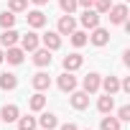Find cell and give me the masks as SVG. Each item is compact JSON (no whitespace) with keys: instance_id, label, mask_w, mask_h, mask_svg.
<instances>
[{"instance_id":"obj_1","label":"cell","mask_w":130,"mask_h":130,"mask_svg":"<svg viewBox=\"0 0 130 130\" xmlns=\"http://www.w3.org/2000/svg\"><path fill=\"white\" fill-rule=\"evenodd\" d=\"M72 31H77V21H74V15H67V13H64V15L59 18L56 33H59V36H69Z\"/></svg>"},{"instance_id":"obj_2","label":"cell","mask_w":130,"mask_h":130,"mask_svg":"<svg viewBox=\"0 0 130 130\" xmlns=\"http://www.w3.org/2000/svg\"><path fill=\"white\" fill-rule=\"evenodd\" d=\"M107 13H110V23H115V26H122L127 21V5H115L112 3V8Z\"/></svg>"},{"instance_id":"obj_3","label":"cell","mask_w":130,"mask_h":130,"mask_svg":"<svg viewBox=\"0 0 130 130\" xmlns=\"http://www.w3.org/2000/svg\"><path fill=\"white\" fill-rule=\"evenodd\" d=\"M38 43H41V36H38L36 31H28L26 36H21V48H23V51H36Z\"/></svg>"},{"instance_id":"obj_4","label":"cell","mask_w":130,"mask_h":130,"mask_svg":"<svg viewBox=\"0 0 130 130\" xmlns=\"http://www.w3.org/2000/svg\"><path fill=\"white\" fill-rule=\"evenodd\" d=\"M69 94H72V97H69V102H72V107H74V110H87V107H89V94H87L84 89H82V92H77V89H74V92H69Z\"/></svg>"},{"instance_id":"obj_5","label":"cell","mask_w":130,"mask_h":130,"mask_svg":"<svg viewBox=\"0 0 130 130\" xmlns=\"http://www.w3.org/2000/svg\"><path fill=\"white\" fill-rule=\"evenodd\" d=\"M82 26L84 28H97L100 26V13L94 10V8H84V13H82Z\"/></svg>"},{"instance_id":"obj_6","label":"cell","mask_w":130,"mask_h":130,"mask_svg":"<svg viewBox=\"0 0 130 130\" xmlns=\"http://www.w3.org/2000/svg\"><path fill=\"white\" fill-rule=\"evenodd\" d=\"M41 43H43V48L56 51V48H61V36H59L56 31H48V33H43V36H41Z\"/></svg>"},{"instance_id":"obj_7","label":"cell","mask_w":130,"mask_h":130,"mask_svg":"<svg viewBox=\"0 0 130 130\" xmlns=\"http://www.w3.org/2000/svg\"><path fill=\"white\" fill-rule=\"evenodd\" d=\"M64 72H77V69H82V64H84V59H82V54H69V56H64Z\"/></svg>"},{"instance_id":"obj_8","label":"cell","mask_w":130,"mask_h":130,"mask_svg":"<svg viewBox=\"0 0 130 130\" xmlns=\"http://www.w3.org/2000/svg\"><path fill=\"white\" fill-rule=\"evenodd\" d=\"M87 41H92L94 46H107V41H110V31H105V28H92V36H87Z\"/></svg>"},{"instance_id":"obj_9","label":"cell","mask_w":130,"mask_h":130,"mask_svg":"<svg viewBox=\"0 0 130 130\" xmlns=\"http://www.w3.org/2000/svg\"><path fill=\"white\" fill-rule=\"evenodd\" d=\"M31 84H33V89H36V92H46V89L51 87V77H48L46 72H38V74H33Z\"/></svg>"},{"instance_id":"obj_10","label":"cell","mask_w":130,"mask_h":130,"mask_svg":"<svg viewBox=\"0 0 130 130\" xmlns=\"http://www.w3.org/2000/svg\"><path fill=\"white\" fill-rule=\"evenodd\" d=\"M100 82H102V77H100V74H94V72H89V74L84 77L82 87H84V92H87V94H94V92L100 89Z\"/></svg>"},{"instance_id":"obj_11","label":"cell","mask_w":130,"mask_h":130,"mask_svg":"<svg viewBox=\"0 0 130 130\" xmlns=\"http://www.w3.org/2000/svg\"><path fill=\"white\" fill-rule=\"evenodd\" d=\"M59 89H61V92H74V89H77V77H74L72 72H64V74L59 77Z\"/></svg>"},{"instance_id":"obj_12","label":"cell","mask_w":130,"mask_h":130,"mask_svg":"<svg viewBox=\"0 0 130 130\" xmlns=\"http://www.w3.org/2000/svg\"><path fill=\"white\" fill-rule=\"evenodd\" d=\"M21 117V110L15 105H3V110H0V120L3 122H15Z\"/></svg>"},{"instance_id":"obj_13","label":"cell","mask_w":130,"mask_h":130,"mask_svg":"<svg viewBox=\"0 0 130 130\" xmlns=\"http://www.w3.org/2000/svg\"><path fill=\"white\" fill-rule=\"evenodd\" d=\"M5 59H8V64H23V59H26V51L23 48H18V46H8V51H5Z\"/></svg>"},{"instance_id":"obj_14","label":"cell","mask_w":130,"mask_h":130,"mask_svg":"<svg viewBox=\"0 0 130 130\" xmlns=\"http://www.w3.org/2000/svg\"><path fill=\"white\" fill-rule=\"evenodd\" d=\"M18 41H21V33H18V31H13V28H3V36H0V43H3L5 48H8V46H15Z\"/></svg>"},{"instance_id":"obj_15","label":"cell","mask_w":130,"mask_h":130,"mask_svg":"<svg viewBox=\"0 0 130 130\" xmlns=\"http://www.w3.org/2000/svg\"><path fill=\"white\" fill-rule=\"evenodd\" d=\"M26 21H28L31 28H43V26H46V15H43V10H31V13L26 15Z\"/></svg>"},{"instance_id":"obj_16","label":"cell","mask_w":130,"mask_h":130,"mask_svg":"<svg viewBox=\"0 0 130 130\" xmlns=\"http://www.w3.org/2000/svg\"><path fill=\"white\" fill-rule=\"evenodd\" d=\"M100 87L105 89V94H117V92H120V79H117V77H105V79L100 82Z\"/></svg>"},{"instance_id":"obj_17","label":"cell","mask_w":130,"mask_h":130,"mask_svg":"<svg viewBox=\"0 0 130 130\" xmlns=\"http://www.w3.org/2000/svg\"><path fill=\"white\" fill-rule=\"evenodd\" d=\"M33 64L36 67H48L51 64V51L48 48H36L33 51Z\"/></svg>"},{"instance_id":"obj_18","label":"cell","mask_w":130,"mask_h":130,"mask_svg":"<svg viewBox=\"0 0 130 130\" xmlns=\"http://www.w3.org/2000/svg\"><path fill=\"white\" fill-rule=\"evenodd\" d=\"M97 110H100L102 115H110V112L115 110V97H112V94L100 97V100H97Z\"/></svg>"},{"instance_id":"obj_19","label":"cell","mask_w":130,"mask_h":130,"mask_svg":"<svg viewBox=\"0 0 130 130\" xmlns=\"http://www.w3.org/2000/svg\"><path fill=\"white\" fill-rule=\"evenodd\" d=\"M36 122H38L43 130H54V127L59 125V120H56V115H54V112H43V115H41Z\"/></svg>"},{"instance_id":"obj_20","label":"cell","mask_w":130,"mask_h":130,"mask_svg":"<svg viewBox=\"0 0 130 130\" xmlns=\"http://www.w3.org/2000/svg\"><path fill=\"white\" fill-rule=\"evenodd\" d=\"M28 107H31L33 112H41V110L46 107V94H43V92H36V94L28 100Z\"/></svg>"},{"instance_id":"obj_21","label":"cell","mask_w":130,"mask_h":130,"mask_svg":"<svg viewBox=\"0 0 130 130\" xmlns=\"http://www.w3.org/2000/svg\"><path fill=\"white\" fill-rule=\"evenodd\" d=\"M15 87H18V77H15V74H0V89L10 92V89H15Z\"/></svg>"},{"instance_id":"obj_22","label":"cell","mask_w":130,"mask_h":130,"mask_svg":"<svg viewBox=\"0 0 130 130\" xmlns=\"http://www.w3.org/2000/svg\"><path fill=\"white\" fill-rule=\"evenodd\" d=\"M18 122V130H36V117H31V115H23V117H18L15 120Z\"/></svg>"},{"instance_id":"obj_23","label":"cell","mask_w":130,"mask_h":130,"mask_svg":"<svg viewBox=\"0 0 130 130\" xmlns=\"http://www.w3.org/2000/svg\"><path fill=\"white\" fill-rule=\"evenodd\" d=\"M100 127H102V130H120V120L112 117V115H107V117H102Z\"/></svg>"},{"instance_id":"obj_24","label":"cell","mask_w":130,"mask_h":130,"mask_svg":"<svg viewBox=\"0 0 130 130\" xmlns=\"http://www.w3.org/2000/svg\"><path fill=\"white\" fill-rule=\"evenodd\" d=\"M0 26H3V28H13L15 26V13H10V10L0 13Z\"/></svg>"},{"instance_id":"obj_25","label":"cell","mask_w":130,"mask_h":130,"mask_svg":"<svg viewBox=\"0 0 130 130\" xmlns=\"http://www.w3.org/2000/svg\"><path fill=\"white\" fill-rule=\"evenodd\" d=\"M59 8L67 13V15H74V10H77L79 5H77V0H59Z\"/></svg>"},{"instance_id":"obj_26","label":"cell","mask_w":130,"mask_h":130,"mask_svg":"<svg viewBox=\"0 0 130 130\" xmlns=\"http://www.w3.org/2000/svg\"><path fill=\"white\" fill-rule=\"evenodd\" d=\"M69 36H72V43H74L77 48H82V46L87 43V33H84V31H72Z\"/></svg>"},{"instance_id":"obj_27","label":"cell","mask_w":130,"mask_h":130,"mask_svg":"<svg viewBox=\"0 0 130 130\" xmlns=\"http://www.w3.org/2000/svg\"><path fill=\"white\" fill-rule=\"evenodd\" d=\"M8 8H10V13H23L28 8V0H10Z\"/></svg>"},{"instance_id":"obj_28","label":"cell","mask_w":130,"mask_h":130,"mask_svg":"<svg viewBox=\"0 0 130 130\" xmlns=\"http://www.w3.org/2000/svg\"><path fill=\"white\" fill-rule=\"evenodd\" d=\"M92 8H94L100 15H105V13L112 8V0H94V5H92Z\"/></svg>"},{"instance_id":"obj_29","label":"cell","mask_w":130,"mask_h":130,"mask_svg":"<svg viewBox=\"0 0 130 130\" xmlns=\"http://www.w3.org/2000/svg\"><path fill=\"white\" fill-rule=\"evenodd\" d=\"M117 120L122 122V120H130V105H122L120 110H117Z\"/></svg>"},{"instance_id":"obj_30","label":"cell","mask_w":130,"mask_h":130,"mask_svg":"<svg viewBox=\"0 0 130 130\" xmlns=\"http://www.w3.org/2000/svg\"><path fill=\"white\" fill-rule=\"evenodd\" d=\"M120 89H122V92H130V77H125V79L120 82Z\"/></svg>"},{"instance_id":"obj_31","label":"cell","mask_w":130,"mask_h":130,"mask_svg":"<svg viewBox=\"0 0 130 130\" xmlns=\"http://www.w3.org/2000/svg\"><path fill=\"white\" fill-rule=\"evenodd\" d=\"M77 5H82V8H92L94 0H77Z\"/></svg>"},{"instance_id":"obj_32","label":"cell","mask_w":130,"mask_h":130,"mask_svg":"<svg viewBox=\"0 0 130 130\" xmlns=\"http://www.w3.org/2000/svg\"><path fill=\"white\" fill-rule=\"evenodd\" d=\"M59 130H79V127H77V125H74V122H67V125H61V127H59Z\"/></svg>"},{"instance_id":"obj_33","label":"cell","mask_w":130,"mask_h":130,"mask_svg":"<svg viewBox=\"0 0 130 130\" xmlns=\"http://www.w3.org/2000/svg\"><path fill=\"white\" fill-rule=\"evenodd\" d=\"M122 64H125V67H130V51L122 54Z\"/></svg>"},{"instance_id":"obj_34","label":"cell","mask_w":130,"mask_h":130,"mask_svg":"<svg viewBox=\"0 0 130 130\" xmlns=\"http://www.w3.org/2000/svg\"><path fill=\"white\" fill-rule=\"evenodd\" d=\"M31 3H36V5H46L48 0H31Z\"/></svg>"},{"instance_id":"obj_35","label":"cell","mask_w":130,"mask_h":130,"mask_svg":"<svg viewBox=\"0 0 130 130\" xmlns=\"http://www.w3.org/2000/svg\"><path fill=\"white\" fill-rule=\"evenodd\" d=\"M3 61H5V51H3V48H0V64H3Z\"/></svg>"},{"instance_id":"obj_36","label":"cell","mask_w":130,"mask_h":130,"mask_svg":"<svg viewBox=\"0 0 130 130\" xmlns=\"http://www.w3.org/2000/svg\"><path fill=\"white\" fill-rule=\"evenodd\" d=\"M41 130H43V127H41Z\"/></svg>"},{"instance_id":"obj_37","label":"cell","mask_w":130,"mask_h":130,"mask_svg":"<svg viewBox=\"0 0 130 130\" xmlns=\"http://www.w3.org/2000/svg\"><path fill=\"white\" fill-rule=\"evenodd\" d=\"M87 130H89V127H87Z\"/></svg>"}]
</instances>
